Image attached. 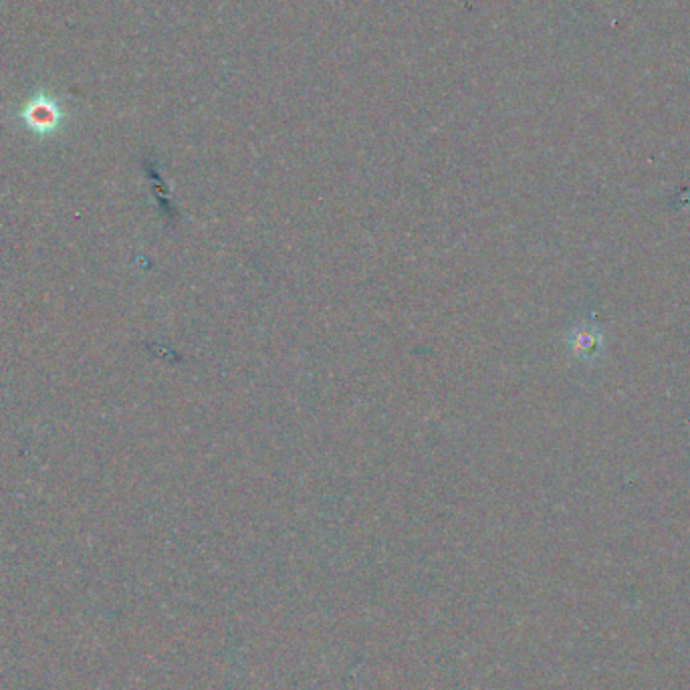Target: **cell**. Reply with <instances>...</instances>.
Returning a JSON list of instances; mask_svg holds the SVG:
<instances>
[{"label":"cell","instance_id":"6da1fadb","mask_svg":"<svg viewBox=\"0 0 690 690\" xmlns=\"http://www.w3.org/2000/svg\"><path fill=\"white\" fill-rule=\"evenodd\" d=\"M61 115L63 113H61L59 103L53 97L45 96V94L28 99L25 108L21 110V118L27 124L28 130H33L41 136L56 132L61 124Z\"/></svg>","mask_w":690,"mask_h":690}]
</instances>
